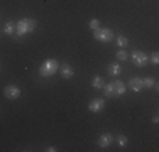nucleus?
Returning a JSON list of instances; mask_svg holds the SVG:
<instances>
[{
	"instance_id": "f03ea898",
	"label": "nucleus",
	"mask_w": 159,
	"mask_h": 152,
	"mask_svg": "<svg viewBox=\"0 0 159 152\" xmlns=\"http://www.w3.org/2000/svg\"><path fill=\"white\" fill-rule=\"evenodd\" d=\"M37 27V22L36 19H29V17H24L17 22V30H16V36L17 37H24L27 34H31L34 29Z\"/></svg>"
},
{
	"instance_id": "0eeeda50",
	"label": "nucleus",
	"mask_w": 159,
	"mask_h": 152,
	"mask_svg": "<svg viewBox=\"0 0 159 152\" xmlns=\"http://www.w3.org/2000/svg\"><path fill=\"white\" fill-rule=\"evenodd\" d=\"M105 108V98H93L88 103V110L92 113H100Z\"/></svg>"
},
{
	"instance_id": "9d476101",
	"label": "nucleus",
	"mask_w": 159,
	"mask_h": 152,
	"mask_svg": "<svg viewBox=\"0 0 159 152\" xmlns=\"http://www.w3.org/2000/svg\"><path fill=\"white\" fill-rule=\"evenodd\" d=\"M59 71H61V76L64 79H71L75 76V69L70 66V64H63V66L59 68Z\"/></svg>"
},
{
	"instance_id": "412c9836",
	"label": "nucleus",
	"mask_w": 159,
	"mask_h": 152,
	"mask_svg": "<svg viewBox=\"0 0 159 152\" xmlns=\"http://www.w3.org/2000/svg\"><path fill=\"white\" fill-rule=\"evenodd\" d=\"M152 122H154V123H159V115H156V117H154V118H152Z\"/></svg>"
},
{
	"instance_id": "423d86ee",
	"label": "nucleus",
	"mask_w": 159,
	"mask_h": 152,
	"mask_svg": "<svg viewBox=\"0 0 159 152\" xmlns=\"http://www.w3.org/2000/svg\"><path fill=\"white\" fill-rule=\"evenodd\" d=\"M3 95H5V98H9V100H17L22 95V91L17 85H7L5 88H3Z\"/></svg>"
},
{
	"instance_id": "6ab92c4d",
	"label": "nucleus",
	"mask_w": 159,
	"mask_h": 152,
	"mask_svg": "<svg viewBox=\"0 0 159 152\" xmlns=\"http://www.w3.org/2000/svg\"><path fill=\"white\" fill-rule=\"evenodd\" d=\"M127 142H129V140H127L125 135H119V137H117V144H119L120 147H125Z\"/></svg>"
},
{
	"instance_id": "4be33fe9",
	"label": "nucleus",
	"mask_w": 159,
	"mask_h": 152,
	"mask_svg": "<svg viewBox=\"0 0 159 152\" xmlns=\"http://www.w3.org/2000/svg\"><path fill=\"white\" fill-rule=\"evenodd\" d=\"M156 88H157V91H159V83H157V85H156Z\"/></svg>"
},
{
	"instance_id": "aec40b11",
	"label": "nucleus",
	"mask_w": 159,
	"mask_h": 152,
	"mask_svg": "<svg viewBox=\"0 0 159 152\" xmlns=\"http://www.w3.org/2000/svg\"><path fill=\"white\" fill-rule=\"evenodd\" d=\"M56 150H58L56 147H48V149H46V152H56Z\"/></svg>"
},
{
	"instance_id": "6e6552de",
	"label": "nucleus",
	"mask_w": 159,
	"mask_h": 152,
	"mask_svg": "<svg viewBox=\"0 0 159 152\" xmlns=\"http://www.w3.org/2000/svg\"><path fill=\"white\" fill-rule=\"evenodd\" d=\"M129 88H130L134 93H139L144 88V78H139V76H134V78L129 81Z\"/></svg>"
},
{
	"instance_id": "2eb2a0df",
	"label": "nucleus",
	"mask_w": 159,
	"mask_h": 152,
	"mask_svg": "<svg viewBox=\"0 0 159 152\" xmlns=\"http://www.w3.org/2000/svg\"><path fill=\"white\" fill-rule=\"evenodd\" d=\"M144 86H146V88H152V86H156V79H154L152 76H146V78H144Z\"/></svg>"
},
{
	"instance_id": "a211bd4d",
	"label": "nucleus",
	"mask_w": 159,
	"mask_h": 152,
	"mask_svg": "<svg viewBox=\"0 0 159 152\" xmlns=\"http://www.w3.org/2000/svg\"><path fill=\"white\" fill-rule=\"evenodd\" d=\"M149 61H151L152 64H156V66H157V64H159V51L151 52V54H149Z\"/></svg>"
},
{
	"instance_id": "f257e3e1",
	"label": "nucleus",
	"mask_w": 159,
	"mask_h": 152,
	"mask_svg": "<svg viewBox=\"0 0 159 152\" xmlns=\"http://www.w3.org/2000/svg\"><path fill=\"white\" fill-rule=\"evenodd\" d=\"M127 86L124 85V81H110L108 85H105L103 88V93L107 98H117V96H122L124 93H125Z\"/></svg>"
},
{
	"instance_id": "39448f33",
	"label": "nucleus",
	"mask_w": 159,
	"mask_h": 152,
	"mask_svg": "<svg viewBox=\"0 0 159 152\" xmlns=\"http://www.w3.org/2000/svg\"><path fill=\"white\" fill-rule=\"evenodd\" d=\"M130 59H132V63L135 64V66H146V63L149 61V56L146 54L144 51H139V49H134V51L130 52Z\"/></svg>"
},
{
	"instance_id": "f8f14e48",
	"label": "nucleus",
	"mask_w": 159,
	"mask_h": 152,
	"mask_svg": "<svg viewBox=\"0 0 159 152\" xmlns=\"http://www.w3.org/2000/svg\"><path fill=\"white\" fill-rule=\"evenodd\" d=\"M92 86H93L95 90H103V88H105L103 78H102L100 74H95V76H93V79H92Z\"/></svg>"
},
{
	"instance_id": "4468645a",
	"label": "nucleus",
	"mask_w": 159,
	"mask_h": 152,
	"mask_svg": "<svg viewBox=\"0 0 159 152\" xmlns=\"http://www.w3.org/2000/svg\"><path fill=\"white\" fill-rule=\"evenodd\" d=\"M88 27L92 29V30H97V29L102 27V24H100V20H98V19H90V20H88Z\"/></svg>"
},
{
	"instance_id": "ddd939ff",
	"label": "nucleus",
	"mask_w": 159,
	"mask_h": 152,
	"mask_svg": "<svg viewBox=\"0 0 159 152\" xmlns=\"http://www.w3.org/2000/svg\"><path fill=\"white\" fill-rule=\"evenodd\" d=\"M107 69H108V74H112V76H119L120 74V71H122V68H120V64L119 63H110L107 66Z\"/></svg>"
},
{
	"instance_id": "20e7f679",
	"label": "nucleus",
	"mask_w": 159,
	"mask_h": 152,
	"mask_svg": "<svg viewBox=\"0 0 159 152\" xmlns=\"http://www.w3.org/2000/svg\"><path fill=\"white\" fill-rule=\"evenodd\" d=\"M93 39L98 41V42H110V41H113V32L110 29L107 27H100L97 30H93Z\"/></svg>"
},
{
	"instance_id": "7ed1b4c3",
	"label": "nucleus",
	"mask_w": 159,
	"mask_h": 152,
	"mask_svg": "<svg viewBox=\"0 0 159 152\" xmlns=\"http://www.w3.org/2000/svg\"><path fill=\"white\" fill-rule=\"evenodd\" d=\"M59 68H61V66H59L58 61L49 58V59H46V61H44V63L39 66V74L43 76V78H51V76H54V74L59 71Z\"/></svg>"
},
{
	"instance_id": "9b49d317",
	"label": "nucleus",
	"mask_w": 159,
	"mask_h": 152,
	"mask_svg": "<svg viewBox=\"0 0 159 152\" xmlns=\"http://www.w3.org/2000/svg\"><path fill=\"white\" fill-rule=\"evenodd\" d=\"M2 30H3V34H7V36H12V34H16V30H17V22H12V20L5 22Z\"/></svg>"
},
{
	"instance_id": "f3484780",
	"label": "nucleus",
	"mask_w": 159,
	"mask_h": 152,
	"mask_svg": "<svg viewBox=\"0 0 159 152\" xmlns=\"http://www.w3.org/2000/svg\"><path fill=\"white\" fill-rule=\"evenodd\" d=\"M115 42H117V46H119V47H125V46L129 44V39H127L125 36H119Z\"/></svg>"
},
{
	"instance_id": "dca6fc26",
	"label": "nucleus",
	"mask_w": 159,
	"mask_h": 152,
	"mask_svg": "<svg viewBox=\"0 0 159 152\" xmlns=\"http://www.w3.org/2000/svg\"><path fill=\"white\" fill-rule=\"evenodd\" d=\"M115 56H117V61H127L129 59V52H125L124 49H119Z\"/></svg>"
},
{
	"instance_id": "1a4fd4ad",
	"label": "nucleus",
	"mask_w": 159,
	"mask_h": 152,
	"mask_svg": "<svg viewBox=\"0 0 159 152\" xmlns=\"http://www.w3.org/2000/svg\"><path fill=\"white\" fill-rule=\"evenodd\" d=\"M113 144V135L112 134H102L100 135V139H98V145L100 147H103V149H107V147H110Z\"/></svg>"
}]
</instances>
